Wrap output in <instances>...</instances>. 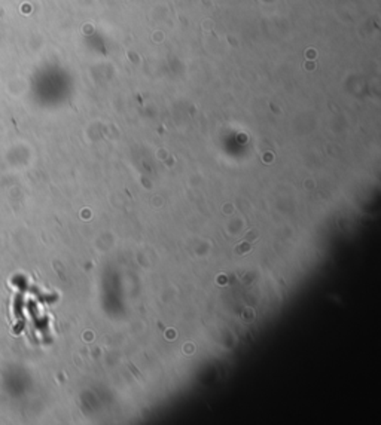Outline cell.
Instances as JSON below:
<instances>
[{
	"label": "cell",
	"mask_w": 381,
	"mask_h": 425,
	"mask_svg": "<svg viewBox=\"0 0 381 425\" xmlns=\"http://www.w3.org/2000/svg\"><path fill=\"white\" fill-rule=\"evenodd\" d=\"M252 243H249V241H246V243H243V244H240L237 248H236V254H244V253H247L249 251L251 248H252Z\"/></svg>",
	"instance_id": "1"
}]
</instances>
